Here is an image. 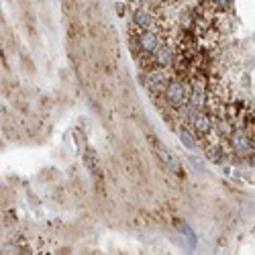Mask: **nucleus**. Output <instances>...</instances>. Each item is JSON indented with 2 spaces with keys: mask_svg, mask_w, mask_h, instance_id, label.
I'll return each instance as SVG.
<instances>
[{
  "mask_svg": "<svg viewBox=\"0 0 255 255\" xmlns=\"http://www.w3.org/2000/svg\"><path fill=\"white\" fill-rule=\"evenodd\" d=\"M231 147L237 155H247V153H251V139L243 131H235V133H231Z\"/></svg>",
  "mask_w": 255,
  "mask_h": 255,
  "instance_id": "8",
  "label": "nucleus"
},
{
  "mask_svg": "<svg viewBox=\"0 0 255 255\" xmlns=\"http://www.w3.org/2000/svg\"><path fill=\"white\" fill-rule=\"evenodd\" d=\"M168 84H170V78H168L166 70H153V72H147V76H145V88L151 94L166 92Z\"/></svg>",
  "mask_w": 255,
  "mask_h": 255,
  "instance_id": "3",
  "label": "nucleus"
},
{
  "mask_svg": "<svg viewBox=\"0 0 255 255\" xmlns=\"http://www.w3.org/2000/svg\"><path fill=\"white\" fill-rule=\"evenodd\" d=\"M133 23H135V27H139L141 31H151L157 27L155 17L151 15V10H147V8H137L133 12Z\"/></svg>",
  "mask_w": 255,
  "mask_h": 255,
  "instance_id": "5",
  "label": "nucleus"
},
{
  "mask_svg": "<svg viewBox=\"0 0 255 255\" xmlns=\"http://www.w3.org/2000/svg\"><path fill=\"white\" fill-rule=\"evenodd\" d=\"M139 47H141L145 53H155L159 47H162V37L157 35L155 29H151V31H141V35H139Z\"/></svg>",
  "mask_w": 255,
  "mask_h": 255,
  "instance_id": "4",
  "label": "nucleus"
},
{
  "mask_svg": "<svg viewBox=\"0 0 255 255\" xmlns=\"http://www.w3.org/2000/svg\"><path fill=\"white\" fill-rule=\"evenodd\" d=\"M210 2L214 4V8L227 10V8H231V2H233V0H210Z\"/></svg>",
  "mask_w": 255,
  "mask_h": 255,
  "instance_id": "13",
  "label": "nucleus"
},
{
  "mask_svg": "<svg viewBox=\"0 0 255 255\" xmlns=\"http://www.w3.org/2000/svg\"><path fill=\"white\" fill-rule=\"evenodd\" d=\"M153 56H155V63L159 65V68H168V65L171 63V49L168 45H162Z\"/></svg>",
  "mask_w": 255,
  "mask_h": 255,
  "instance_id": "10",
  "label": "nucleus"
},
{
  "mask_svg": "<svg viewBox=\"0 0 255 255\" xmlns=\"http://www.w3.org/2000/svg\"><path fill=\"white\" fill-rule=\"evenodd\" d=\"M204 102H206L204 88H202V84L196 82V84L190 88V100H188V106H192V109H196V111H202Z\"/></svg>",
  "mask_w": 255,
  "mask_h": 255,
  "instance_id": "9",
  "label": "nucleus"
},
{
  "mask_svg": "<svg viewBox=\"0 0 255 255\" xmlns=\"http://www.w3.org/2000/svg\"><path fill=\"white\" fill-rule=\"evenodd\" d=\"M178 229H180V231H182V233H184L188 239H190V243H192V245L196 243V237H194V233L190 231V227H188L186 223H178Z\"/></svg>",
  "mask_w": 255,
  "mask_h": 255,
  "instance_id": "12",
  "label": "nucleus"
},
{
  "mask_svg": "<svg viewBox=\"0 0 255 255\" xmlns=\"http://www.w3.org/2000/svg\"><path fill=\"white\" fill-rule=\"evenodd\" d=\"M178 137H180V143L184 147H188V149H196V141H194L192 133L188 129H178Z\"/></svg>",
  "mask_w": 255,
  "mask_h": 255,
  "instance_id": "11",
  "label": "nucleus"
},
{
  "mask_svg": "<svg viewBox=\"0 0 255 255\" xmlns=\"http://www.w3.org/2000/svg\"><path fill=\"white\" fill-rule=\"evenodd\" d=\"M84 166H86V170H88L96 180H102V164H100V157H98L96 151L92 149V147H86V151H84Z\"/></svg>",
  "mask_w": 255,
  "mask_h": 255,
  "instance_id": "6",
  "label": "nucleus"
},
{
  "mask_svg": "<svg viewBox=\"0 0 255 255\" xmlns=\"http://www.w3.org/2000/svg\"><path fill=\"white\" fill-rule=\"evenodd\" d=\"M153 149H155V155L159 157V162L164 164L166 170H170L171 173H176V176H184V170H182L180 159L176 157V153H173L166 143H162L159 139H153Z\"/></svg>",
  "mask_w": 255,
  "mask_h": 255,
  "instance_id": "1",
  "label": "nucleus"
},
{
  "mask_svg": "<svg viewBox=\"0 0 255 255\" xmlns=\"http://www.w3.org/2000/svg\"><path fill=\"white\" fill-rule=\"evenodd\" d=\"M166 100L171 109H180L188 100H190V90H188V84H184L182 80H171L166 88Z\"/></svg>",
  "mask_w": 255,
  "mask_h": 255,
  "instance_id": "2",
  "label": "nucleus"
},
{
  "mask_svg": "<svg viewBox=\"0 0 255 255\" xmlns=\"http://www.w3.org/2000/svg\"><path fill=\"white\" fill-rule=\"evenodd\" d=\"M190 120H192V125H194V129H196L198 135H208V133L212 131V120H210V116L204 114L202 111L192 109V113H190Z\"/></svg>",
  "mask_w": 255,
  "mask_h": 255,
  "instance_id": "7",
  "label": "nucleus"
}]
</instances>
